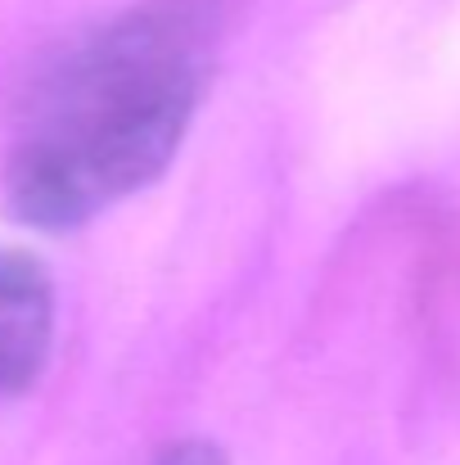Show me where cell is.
Wrapping results in <instances>:
<instances>
[{"mask_svg":"<svg viewBox=\"0 0 460 465\" xmlns=\"http://www.w3.org/2000/svg\"><path fill=\"white\" fill-rule=\"evenodd\" d=\"M217 27L212 0H150L86 32L23 104L5 154L9 213L77 231L153 185L199 114Z\"/></svg>","mask_w":460,"mask_h":465,"instance_id":"6da1fadb","label":"cell"},{"mask_svg":"<svg viewBox=\"0 0 460 465\" xmlns=\"http://www.w3.org/2000/svg\"><path fill=\"white\" fill-rule=\"evenodd\" d=\"M54 348V281L27 249H0V407L36 384Z\"/></svg>","mask_w":460,"mask_h":465,"instance_id":"7a4b0ae2","label":"cell"},{"mask_svg":"<svg viewBox=\"0 0 460 465\" xmlns=\"http://www.w3.org/2000/svg\"><path fill=\"white\" fill-rule=\"evenodd\" d=\"M153 465H230V461H226V452H221L217 443H208V439H185V443L167 448Z\"/></svg>","mask_w":460,"mask_h":465,"instance_id":"3957f363","label":"cell"}]
</instances>
